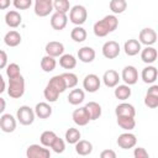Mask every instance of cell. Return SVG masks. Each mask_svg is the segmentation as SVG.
<instances>
[{"label": "cell", "instance_id": "cell-12", "mask_svg": "<svg viewBox=\"0 0 158 158\" xmlns=\"http://www.w3.org/2000/svg\"><path fill=\"white\" fill-rule=\"evenodd\" d=\"M16 117H14L11 114H4L0 117V128L5 133H11L16 130Z\"/></svg>", "mask_w": 158, "mask_h": 158}, {"label": "cell", "instance_id": "cell-15", "mask_svg": "<svg viewBox=\"0 0 158 158\" xmlns=\"http://www.w3.org/2000/svg\"><path fill=\"white\" fill-rule=\"evenodd\" d=\"M44 51H46V54L57 58L64 53V44L62 42H58V41H51L46 44Z\"/></svg>", "mask_w": 158, "mask_h": 158}, {"label": "cell", "instance_id": "cell-31", "mask_svg": "<svg viewBox=\"0 0 158 158\" xmlns=\"http://www.w3.org/2000/svg\"><path fill=\"white\" fill-rule=\"evenodd\" d=\"M116 117H117V125L122 130L131 131L135 128V126H136L135 117H130V116H116Z\"/></svg>", "mask_w": 158, "mask_h": 158}, {"label": "cell", "instance_id": "cell-46", "mask_svg": "<svg viewBox=\"0 0 158 158\" xmlns=\"http://www.w3.org/2000/svg\"><path fill=\"white\" fill-rule=\"evenodd\" d=\"M101 158H116V153L112 149H105L100 153Z\"/></svg>", "mask_w": 158, "mask_h": 158}, {"label": "cell", "instance_id": "cell-41", "mask_svg": "<svg viewBox=\"0 0 158 158\" xmlns=\"http://www.w3.org/2000/svg\"><path fill=\"white\" fill-rule=\"evenodd\" d=\"M49 148H52V151H53L54 153H58V154H59V153H63V152L65 151V142H64L63 138H59V137L57 136Z\"/></svg>", "mask_w": 158, "mask_h": 158}, {"label": "cell", "instance_id": "cell-44", "mask_svg": "<svg viewBox=\"0 0 158 158\" xmlns=\"http://www.w3.org/2000/svg\"><path fill=\"white\" fill-rule=\"evenodd\" d=\"M133 156H135V158H148V157H149L148 152H147L143 147H137V148H135Z\"/></svg>", "mask_w": 158, "mask_h": 158}, {"label": "cell", "instance_id": "cell-45", "mask_svg": "<svg viewBox=\"0 0 158 158\" xmlns=\"http://www.w3.org/2000/svg\"><path fill=\"white\" fill-rule=\"evenodd\" d=\"M6 65H7V54L5 51L0 49V69L6 68Z\"/></svg>", "mask_w": 158, "mask_h": 158}, {"label": "cell", "instance_id": "cell-49", "mask_svg": "<svg viewBox=\"0 0 158 158\" xmlns=\"http://www.w3.org/2000/svg\"><path fill=\"white\" fill-rule=\"evenodd\" d=\"M5 89H6V83H5L2 75L0 74V94H2L5 91Z\"/></svg>", "mask_w": 158, "mask_h": 158}, {"label": "cell", "instance_id": "cell-47", "mask_svg": "<svg viewBox=\"0 0 158 158\" xmlns=\"http://www.w3.org/2000/svg\"><path fill=\"white\" fill-rule=\"evenodd\" d=\"M146 94H149V95H153V96H158V85L152 84V85L148 88V90H147Z\"/></svg>", "mask_w": 158, "mask_h": 158}, {"label": "cell", "instance_id": "cell-50", "mask_svg": "<svg viewBox=\"0 0 158 158\" xmlns=\"http://www.w3.org/2000/svg\"><path fill=\"white\" fill-rule=\"evenodd\" d=\"M5 109H6V101H5V99H2L0 96V114H2L5 111Z\"/></svg>", "mask_w": 158, "mask_h": 158}, {"label": "cell", "instance_id": "cell-25", "mask_svg": "<svg viewBox=\"0 0 158 158\" xmlns=\"http://www.w3.org/2000/svg\"><path fill=\"white\" fill-rule=\"evenodd\" d=\"M85 109L89 114V117H90V121H95L98 120L100 116H101V106L100 104H98L96 101H89L86 105H85Z\"/></svg>", "mask_w": 158, "mask_h": 158}, {"label": "cell", "instance_id": "cell-28", "mask_svg": "<svg viewBox=\"0 0 158 158\" xmlns=\"http://www.w3.org/2000/svg\"><path fill=\"white\" fill-rule=\"evenodd\" d=\"M59 65L64 69H73L77 67V58L70 53H67V54L63 53L59 57Z\"/></svg>", "mask_w": 158, "mask_h": 158}, {"label": "cell", "instance_id": "cell-11", "mask_svg": "<svg viewBox=\"0 0 158 158\" xmlns=\"http://www.w3.org/2000/svg\"><path fill=\"white\" fill-rule=\"evenodd\" d=\"M137 143V138L133 133H131L130 131L127 132H123L118 136L117 138V146L122 149H130V148H133Z\"/></svg>", "mask_w": 158, "mask_h": 158}, {"label": "cell", "instance_id": "cell-9", "mask_svg": "<svg viewBox=\"0 0 158 158\" xmlns=\"http://www.w3.org/2000/svg\"><path fill=\"white\" fill-rule=\"evenodd\" d=\"M101 51H102V56L105 58H107V59H115L116 57H118L121 48H120V44L116 41H107V42L104 43Z\"/></svg>", "mask_w": 158, "mask_h": 158}, {"label": "cell", "instance_id": "cell-2", "mask_svg": "<svg viewBox=\"0 0 158 158\" xmlns=\"http://www.w3.org/2000/svg\"><path fill=\"white\" fill-rule=\"evenodd\" d=\"M25 93V79L22 75L9 79L7 94L12 99H20Z\"/></svg>", "mask_w": 158, "mask_h": 158}, {"label": "cell", "instance_id": "cell-30", "mask_svg": "<svg viewBox=\"0 0 158 158\" xmlns=\"http://www.w3.org/2000/svg\"><path fill=\"white\" fill-rule=\"evenodd\" d=\"M57 67V60L54 57H51L48 54H46L44 57H42L41 59V68L43 72L46 73H49V72H53Z\"/></svg>", "mask_w": 158, "mask_h": 158}, {"label": "cell", "instance_id": "cell-33", "mask_svg": "<svg viewBox=\"0 0 158 158\" xmlns=\"http://www.w3.org/2000/svg\"><path fill=\"white\" fill-rule=\"evenodd\" d=\"M59 94L60 93L57 89H54L52 85H49V84H47L44 90H43V96L48 102H56L58 100V98H59Z\"/></svg>", "mask_w": 158, "mask_h": 158}, {"label": "cell", "instance_id": "cell-13", "mask_svg": "<svg viewBox=\"0 0 158 158\" xmlns=\"http://www.w3.org/2000/svg\"><path fill=\"white\" fill-rule=\"evenodd\" d=\"M67 23H68V16H67V14L57 12L56 11L51 16V26L56 31H62L63 28H65Z\"/></svg>", "mask_w": 158, "mask_h": 158}, {"label": "cell", "instance_id": "cell-48", "mask_svg": "<svg viewBox=\"0 0 158 158\" xmlns=\"http://www.w3.org/2000/svg\"><path fill=\"white\" fill-rule=\"evenodd\" d=\"M11 2V0H0V10H6Z\"/></svg>", "mask_w": 158, "mask_h": 158}, {"label": "cell", "instance_id": "cell-24", "mask_svg": "<svg viewBox=\"0 0 158 158\" xmlns=\"http://www.w3.org/2000/svg\"><path fill=\"white\" fill-rule=\"evenodd\" d=\"M4 42L7 47H17L21 43V35L20 32L11 30L9 32H6V35L4 36Z\"/></svg>", "mask_w": 158, "mask_h": 158}, {"label": "cell", "instance_id": "cell-23", "mask_svg": "<svg viewBox=\"0 0 158 158\" xmlns=\"http://www.w3.org/2000/svg\"><path fill=\"white\" fill-rule=\"evenodd\" d=\"M35 115L40 118H48L52 115V106L48 102H38L36 104L35 109Z\"/></svg>", "mask_w": 158, "mask_h": 158}, {"label": "cell", "instance_id": "cell-36", "mask_svg": "<svg viewBox=\"0 0 158 158\" xmlns=\"http://www.w3.org/2000/svg\"><path fill=\"white\" fill-rule=\"evenodd\" d=\"M109 7L114 15L122 14L127 9V1L126 0H111L109 4Z\"/></svg>", "mask_w": 158, "mask_h": 158}, {"label": "cell", "instance_id": "cell-1", "mask_svg": "<svg viewBox=\"0 0 158 158\" xmlns=\"http://www.w3.org/2000/svg\"><path fill=\"white\" fill-rule=\"evenodd\" d=\"M117 26H118V20L112 14V15H106L104 19L96 21L93 26V31L96 37H105L110 32H114L117 28Z\"/></svg>", "mask_w": 158, "mask_h": 158}, {"label": "cell", "instance_id": "cell-27", "mask_svg": "<svg viewBox=\"0 0 158 158\" xmlns=\"http://www.w3.org/2000/svg\"><path fill=\"white\" fill-rule=\"evenodd\" d=\"M75 152L79 156H89L93 152V144L91 142L86 139H79L75 143Z\"/></svg>", "mask_w": 158, "mask_h": 158}, {"label": "cell", "instance_id": "cell-8", "mask_svg": "<svg viewBox=\"0 0 158 158\" xmlns=\"http://www.w3.org/2000/svg\"><path fill=\"white\" fill-rule=\"evenodd\" d=\"M138 41H139L141 44L153 46L157 42V32L153 28H151V27L142 28L139 35H138Z\"/></svg>", "mask_w": 158, "mask_h": 158}, {"label": "cell", "instance_id": "cell-6", "mask_svg": "<svg viewBox=\"0 0 158 158\" xmlns=\"http://www.w3.org/2000/svg\"><path fill=\"white\" fill-rule=\"evenodd\" d=\"M53 11V0H35V14L46 17Z\"/></svg>", "mask_w": 158, "mask_h": 158}, {"label": "cell", "instance_id": "cell-37", "mask_svg": "<svg viewBox=\"0 0 158 158\" xmlns=\"http://www.w3.org/2000/svg\"><path fill=\"white\" fill-rule=\"evenodd\" d=\"M56 137H57L56 132L48 130V131L42 132V135H41V137H40V142H41V144L44 146V147H51V144L53 143V141L56 139Z\"/></svg>", "mask_w": 158, "mask_h": 158}, {"label": "cell", "instance_id": "cell-4", "mask_svg": "<svg viewBox=\"0 0 158 158\" xmlns=\"http://www.w3.org/2000/svg\"><path fill=\"white\" fill-rule=\"evenodd\" d=\"M35 117H36V115H35L33 109L30 107V106H27V105L20 106V107L17 109V111H16V118H17V121H19L21 125H23V126H30V125H32L33 121H35Z\"/></svg>", "mask_w": 158, "mask_h": 158}, {"label": "cell", "instance_id": "cell-34", "mask_svg": "<svg viewBox=\"0 0 158 158\" xmlns=\"http://www.w3.org/2000/svg\"><path fill=\"white\" fill-rule=\"evenodd\" d=\"M48 84H49V85H52L54 89H57L60 94H62L63 91H65V90H67V86H65V83H64V79H63L62 74H58V75L52 77V78L49 79Z\"/></svg>", "mask_w": 158, "mask_h": 158}, {"label": "cell", "instance_id": "cell-29", "mask_svg": "<svg viewBox=\"0 0 158 158\" xmlns=\"http://www.w3.org/2000/svg\"><path fill=\"white\" fill-rule=\"evenodd\" d=\"M85 99L83 89H73L68 95V102L70 105H80Z\"/></svg>", "mask_w": 158, "mask_h": 158}, {"label": "cell", "instance_id": "cell-10", "mask_svg": "<svg viewBox=\"0 0 158 158\" xmlns=\"http://www.w3.org/2000/svg\"><path fill=\"white\" fill-rule=\"evenodd\" d=\"M121 79L127 85H135L137 83V80H138V70L133 65H126L122 69Z\"/></svg>", "mask_w": 158, "mask_h": 158}, {"label": "cell", "instance_id": "cell-18", "mask_svg": "<svg viewBox=\"0 0 158 158\" xmlns=\"http://www.w3.org/2000/svg\"><path fill=\"white\" fill-rule=\"evenodd\" d=\"M21 22H22V17H21V15H20L19 11L10 10V11L6 12V15H5V23L9 27L16 28V27H19L21 25Z\"/></svg>", "mask_w": 158, "mask_h": 158}, {"label": "cell", "instance_id": "cell-16", "mask_svg": "<svg viewBox=\"0 0 158 158\" xmlns=\"http://www.w3.org/2000/svg\"><path fill=\"white\" fill-rule=\"evenodd\" d=\"M157 77H158V70H157V68L154 65L148 64L147 67H144L142 69L141 78L143 80V83H146V84H154V81L157 80Z\"/></svg>", "mask_w": 158, "mask_h": 158}, {"label": "cell", "instance_id": "cell-26", "mask_svg": "<svg viewBox=\"0 0 158 158\" xmlns=\"http://www.w3.org/2000/svg\"><path fill=\"white\" fill-rule=\"evenodd\" d=\"M114 95H115L116 99L125 101L126 99H128L131 96V88H130V85H127V84H121V85L117 84L115 86Z\"/></svg>", "mask_w": 158, "mask_h": 158}, {"label": "cell", "instance_id": "cell-17", "mask_svg": "<svg viewBox=\"0 0 158 158\" xmlns=\"http://www.w3.org/2000/svg\"><path fill=\"white\" fill-rule=\"evenodd\" d=\"M120 80H121V77H120L118 73H117L116 70H114V69L106 70V72L104 73V75H102V81H104L105 86H107V88H115V86L118 84Z\"/></svg>", "mask_w": 158, "mask_h": 158}, {"label": "cell", "instance_id": "cell-38", "mask_svg": "<svg viewBox=\"0 0 158 158\" xmlns=\"http://www.w3.org/2000/svg\"><path fill=\"white\" fill-rule=\"evenodd\" d=\"M53 10H56L57 12L67 14L70 10L69 0H53Z\"/></svg>", "mask_w": 158, "mask_h": 158}, {"label": "cell", "instance_id": "cell-20", "mask_svg": "<svg viewBox=\"0 0 158 158\" xmlns=\"http://www.w3.org/2000/svg\"><path fill=\"white\" fill-rule=\"evenodd\" d=\"M95 56H96L95 49L89 46H84L78 51V58L83 63H91L95 59Z\"/></svg>", "mask_w": 158, "mask_h": 158}, {"label": "cell", "instance_id": "cell-14", "mask_svg": "<svg viewBox=\"0 0 158 158\" xmlns=\"http://www.w3.org/2000/svg\"><path fill=\"white\" fill-rule=\"evenodd\" d=\"M72 118H73L74 123L78 125V126H85L90 121V117H89V114H88L85 106L75 109L73 111V114H72Z\"/></svg>", "mask_w": 158, "mask_h": 158}, {"label": "cell", "instance_id": "cell-7", "mask_svg": "<svg viewBox=\"0 0 158 158\" xmlns=\"http://www.w3.org/2000/svg\"><path fill=\"white\" fill-rule=\"evenodd\" d=\"M101 80L96 74H88L83 80V89L88 93H96L100 89Z\"/></svg>", "mask_w": 158, "mask_h": 158}, {"label": "cell", "instance_id": "cell-39", "mask_svg": "<svg viewBox=\"0 0 158 158\" xmlns=\"http://www.w3.org/2000/svg\"><path fill=\"white\" fill-rule=\"evenodd\" d=\"M63 79H64V83H65V86L67 89H73L77 86L78 84V77L74 74V73H63L62 74Z\"/></svg>", "mask_w": 158, "mask_h": 158}, {"label": "cell", "instance_id": "cell-42", "mask_svg": "<svg viewBox=\"0 0 158 158\" xmlns=\"http://www.w3.org/2000/svg\"><path fill=\"white\" fill-rule=\"evenodd\" d=\"M144 105L149 109H156L158 106V96H153L149 94H146L144 96Z\"/></svg>", "mask_w": 158, "mask_h": 158}, {"label": "cell", "instance_id": "cell-40", "mask_svg": "<svg viewBox=\"0 0 158 158\" xmlns=\"http://www.w3.org/2000/svg\"><path fill=\"white\" fill-rule=\"evenodd\" d=\"M6 75L9 79H12V78H16L19 75H21V72H20V65L17 63H10L6 65Z\"/></svg>", "mask_w": 158, "mask_h": 158}, {"label": "cell", "instance_id": "cell-32", "mask_svg": "<svg viewBox=\"0 0 158 158\" xmlns=\"http://www.w3.org/2000/svg\"><path fill=\"white\" fill-rule=\"evenodd\" d=\"M86 31H85V28L84 27H81V26H75L72 31H70V37H72V40L74 41V42H77V43H80V42H84L85 40H86Z\"/></svg>", "mask_w": 158, "mask_h": 158}, {"label": "cell", "instance_id": "cell-5", "mask_svg": "<svg viewBox=\"0 0 158 158\" xmlns=\"http://www.w3.org/2000/svg\"><path fill=\"white\" fill-rule=\"evenodd\" d=\"M26 156L27 158H49L51 152L42 144H31L26 149Z\"/></svg>", "mask_w": 158, "mask_h": 158}, {"label": "cell", "instance_id": "cell-21", "mask_svg": "<svg viewBox=\"0 0 158 158\" xmlns=\"http://www.w3.org/2000/svg\"><path fill=\"white\" fill-rule=\"evenodd\" d=\"M157 57H158L157 49L152 46H146V48L141 49V59H142V62H144L147 64L154 63L157 60Z\"/></svg>", "mask_w": 158, "mask_h": 158}, {"label": "cell", "instance_id": "cell-43", "mask_svg": "<svg viewBox=\"0 0 158 158\" xmlns=\"http://www.w3.org/2000/svg\"><path fill=\"white\" fill-rule=\"evenodd\" d=\"M12 5L17 10H27L32 5V0H12Z\"/></svg>", "mask_w": 158, "mask_h": 158}, {"label": "cell", "instance_id": "cell-3", "mask_svg": "<svg viewBox=\"0 0 158 158\" xmlns=\"http://www.w3.org/2000/svg\"><path fill=\"white\" fill-rule=\"evenodd\" d=\"M88 19V11L83 5H74L69 10V20L75 26H81Z\"/></svg>", "mask_w": 158, "mask_h": 158}, {"label": "cell", "instance_id": "cell-22", "mask_svg": "<svg viewBox=\"0 0 158 158\" xmlns=\"http://www.w3.org/2000/svg\"><path fill=\"white\" fill-rule=\"evenodd\" d=\"M115 114H116V116H130V117H135L136 109H135L133 105H131L128 102H121V104H118L116 106Z\"/></svg>", "mask_w": 158, "mask_h": 158}, {"label": "cell", "instance_id": "cell-35", "mask_svg": "<svg viewBox=\"0 0 158 158\" xmlns=\"http://www.w3.org/2000/svg\"><path fill=\"white\" fill-rule=\"evenodd\" d=\"M81 135H80V131L78 128H74V127H69L67 131H65V141L69 143V144H75L79 139H80Z\"/></svg>", "mask_w": 158, "mask_h": 158}, {"label": "cell", "instance_id": "cell-19", "mask_svg": "<svg viewBox=\"0 0 158 158\" xmlns=\"http://www.w3.org/2000/svg\"><path fill=\"white\" fill-rule=\"evenodd\" d=\"M141 43L138 40H135V38H131V40H127L123 44V51L127 56L130 57H133V56H137L139 52H141Z\"/></svg>", "mask_w": 158, "mask_h": 158}]
</instances>
